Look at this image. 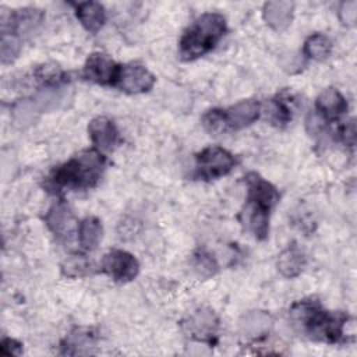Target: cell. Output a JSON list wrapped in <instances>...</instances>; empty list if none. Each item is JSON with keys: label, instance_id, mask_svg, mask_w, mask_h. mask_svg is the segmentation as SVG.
<instances>
[{"label": "cell", "instance_id": "ffe728a7", "mask_svg": "<svg viewBox=\"0 0 357 357\" xmlns=\"http://www.w3.org/2000/svg\"><path fill=\"white\" fill-rule=\"evenodd\" d=\"M103 227L98 218L86 216L79 222L78 226V238L79 244L85 250H95L102 240Z\"/></svg>", "mask_w": 357, "mask_h": 357}, {"label": "cell", "instance_id": "5b68a950", "mask_svg": "<svg viewBox=\"0 0 357 357\" xmlns=\"http://www.w3.org/2000/svg\"><path fill=\"white\" fill-rule=\"evenodd\" d=\"M234 165V156L219 146H208L197 155V174L204 180L223 177L233 170Z\"/></svg>", "mask_w": 357, "mask_h": 357}, {"label": "cell", "instance_id": "603a6c76", "mask_svg": "<svg viewBox=\"0 0 357 357\" xmlns=\"http://www.w3.org/2000/svg\"><path fill=\"white\" fill-rule=\"evenodd\" d=\"M265 114L273 124H286L291 119V109L282 96L269 100L265 105Z\"/></svg>", "mask_w": 357, "mask_h": 357}, {"label": "cell", "instance_id": "7c38bea8", "mask_svg": "<svg viewBox=\"0 0 357 357\" xmlns=\"http://www.w3.org/2000/svg\"><path fill=\"white\" fill-rule=\"evenodd\" d=\"M261 114V105L257 100L247 99L236 103L234 106L223 110V119L229 128H244L258 120Z\"/></svg>", "mask_w": 357, "mask_h": 357}, {"label": "cell", "instance_id": "d4e9b609", "mask_svg": "<svg viewBox=\"0 0 357 357\" xmlns=\"http://www.w3.org/2000/svg\"><path fill=\"white\" fill-rule=\"evenodd\" d=\"M61 271L68 278H81L91 271V264L84 255H71L63 262Z\"/></svg>", "mask_w": 357, "mask_h": 357}, {"label": "cell", "instance_id": "4fadbf2b", "mask_svg": "<svg viewBox=\"0 0 357 357\" xmlns=\"http://www.w3.org/2000/svg\"><path fill=\"white\" fill-rule=\"evenodd\" d=\"M88 132L92 144L100 151H110L119 142V131L113 120L99 116L89 121Z\"/></svg>", "mask_w": 357, "mask_h": 357}, {"label": "cell", "instance_id": "cb8c5ba5", "mask_svg": "<svg viewBox=\"0 0 357 357\" xmlns=\"http://www.w3.org/2000/svg\"><path fill=\"white\" fill-rule=\"evenodd\" d=\"M21 50V39L20 36L10 33V32H1V42H0V54H1V63L10 64L14 61Z\"/></svg>", "mask_w": 357, "mask_h": 357}, {"label": "cell", "instance_id": "8fae6325", "mask_svg": "<svg viewBox=\"0 0 357 357\" xmlns=\"http://www.w3.org/2000/svg\"><path fill=\"white\" fill-rule=\"evenodd\" d=\"M46 226L49 230L59 238V240H67L73 234L75 229V219L64 202H57L50 206L45 216Z\"/></svg>", "mask_w": 357, "mask_h": 357}, {"label": "cell", "instance_id": "d6986e66", "mask_svg": "<svg viewBox=\"0 0 357 357\" xmlns=\"http://www.w3.org/2000/svg\"><path fill=\"white\" fill-rule=\"evenodd\" d=\"M305 264L304 254L297 245H290L278 258V269L286 278H296L301 273Z\"/></svg>", "mask_w": 357, "mask_h": 357}, {"label": "cell", "instance_id": "3957f363", "mask_svg": "<svg viewBox=\"0 0 357 357\" xmlns=\"http://www.w3.org/2000/svg\"><path fill=\"white\" fill-rule=\"evenodd\" d=\"M103 169L105 158L100 152L93 149L82 151L56 167L49 177V184L54 188H91L99 181Z\"/></svg>", "mask_w": 357, "mask_h": 357}, {"label": "cell", "instance_id": "83f0119b", "mask_svg": "<svg viewBox=\"0 0 357 357\" xmlns=\"http://www.w3.org/2000/svg\"><path fill=\"white\" fill-rule=\"evenodd\" d=\"M339 18L343 25L354 26L357 21V1L349 0L342 3L339 7Z\"/></svg>", "mask_w": 357, "mask_h": 357}, {"label": "cell", "instance_id": "44dd1931", "mask_svg": "<svg viewBox=\"0 0 357 357\" xmlns=\"http://www.w3.org/2000/svg\"><path fill=\"white\" fill-rule=\"evenodd\" d=\"M42 113L39 105L36 103V100L32 98H26V99H21L18 100L11 110L14 123L20 127H28L31 126L38 116Z\"/></svg>", "mask_w": 357, "mask_h": 357}, {"label": "cell", "instance_id": "f546056e", "mask_svg": "<svg viewBox=\"0 0 357 357\" xmlns=\"http://www.w3.org/2000/svg\"><path fill=\"white\" fill-rule=\"evenodd\" d=\"M339 134H340V138L343 139V142L349 144V145H354V141H356V126H354V121H349L346 123L340 130H339Z\"/></svg>", "mask_w": 357, "mask_h": 357}, {"label": "cell", "instance_id": "6da1fadb", "mask_svg": "<svg viewBox=\"0 0 357 357\" xmlns=\"http://www.w3.org/2000/svg\"><path fill=\"white\" fill-rule=\"evenodd\" d=\"M290 318L301 333L314 340L336 343L343 336L347 317L342 312H329L317 301H297L290 308Z\"/></svg>", "mask_w": 357, "mask_h": 357}, {"label": "cell", "instance_id": "5bb4252c", "mask_svg": "<svg viewBox=\"0 0 357 357\" xmlns=\"http://www.w3.org/2000/svg\"><path fill=\"white\" fill-rule=\"evenodd\" d=\"M293 11H294V4L291 1L275 0L264 4L262 17L273 31L283 32L291 24Z\"/></svg>", "mask_w": 357, "mask_h": 357}, {"label": "cell", "instance_id": "277c9868", "mask_svg": "<svg viewBox=\"0 0 357 357\" xmlns=\"http://www.w3.org/2000/svg\"><path fill=\"white\" fill-rule=\"evenodd\" d=\"M226 32V20L218 13H206L198 17L180 39V56L183 60H195L211 52Z\"/></svg>", "mask_w": 357, "mask_h": 357}, {"label": "cell", "instance_id": "f1b7e54d", "mask_svg": "<svg viewBox=\"0 0 357 357\" xmlns=\"http://www.w3.org/2000/svg\"><path fill=\"white\" fill-rule=\"evenodd\" d=\"M0 353L3 356H21L22 344L11 337H4L0 343Z\"/></svg>", "mask_w": 357, "mask_h": 357}, {"label": "cell", "instance_id": "9a60e30c", "mask_svg": "<svg viewBox=\"0 0 357 357\" xmlns=\"http://www.w3.org/2000/svg\"><path fill=\"white\" fill-rule=\"evenodd\" d=\"M315 106H317V110L326 119H336L342 116L347 109L346 99L335 88L324 89L318 95L315 100Z\"/></svg>", "mask_w": 357, "mask_h": 357}, {"label": "cell", "instance_id": "8992f818", "mask_svg": "<svg viewBox=\"0 0 357 357\" xmlns=\"http://www.w3.org/2000/svg\"><path fill=\"white\" fill-rule=\"evenodd\" d=\"M102 271L114 282L127 283L138 275L139 264L132 254L123 250H113L103 257Z\"/></svg>", "mask_w": 357, "mask_h": 357}, {"label": "cell", "instance_id": "7a4b0ae2", "mask_svg": "<svg viewBox=\"0 0 357 357\" xmlns=\"http://www.w3.org/2000/svg\"><path fill=\"white\" fill-rule=\"evenodd\" d=\"M247 204L241 212L248 230L258 240H265L269 233V213L279 201L276 188L257 173H248Z\"/></svg>", "mask_w": 357, "mask_h": 357}, {"label": "cell", "instance_id": "ba28073f", "mask_svg": "<svg viewBox=\"0 0 357 357\" xmlns=\"http://www.w3.org/2000/svg\"><path fill=\"white\" fill-rule=\"evenodd\" d=\"M45 14L39 8H22L10 13L8 17L1 15V29L3 32H10L21 38V35L33 33L43 22Z\"/></svg>", "mask_w": 357, "mask_h": 357}, {"label": "cell", "instance_id": "ac0fdd59", "mask_svg": "<svg viewBox=\"0 0 357 357\" xmlns=\"http://www.w3.org/2000/svg\"><path fill=\"white\" fill-rule=\"evenodd\" d=\"M95 335L91 329H75L61 342V353L63 354H88L91 353V347H93Z\"/></svg>", "mask_w": 357, "mask_h": 357}, {"label": "cell", "instance_id": "9c48e42d", "mask_svg": "<svg viewBox=\"0 0 357 357\" xmlns=\"http://www.w3.org/2000/svg\"><path fill=\"white\" fill-rule=\"evenodd\" d=\"M120 66L107 54L92 53L84 66V77L99 85H114Z\"/></svg>", "mask_w": 357, "mask_h": 357}, {"label": "cell", "instance_id": "30bf717a", "mask_svg": "<svg viewBox=\"0 0 357 357\" xmlns=\"http://www.w3.org/2000/svg\"><path fill=\"white\" fill-rule=\"evenodd\" d=\"M218 318L212 310L201 308L195 311L188 319L183 324L184 331L190 337L198 342L212 343L218 333Z\"/></svg>", "mask_w": 357, "mask_h": 357}, {"label": "cell", "instance_id": "7402d4cb", "mask_svg": "<svg viewBox=\"0 0 357 357\" xmlns=\"http://www.w3.org/2000/svg\"><path fill=\"white\" fill-rule=\"evenodd\" d=\"M332 50V43L328 36L322 33L311 35L304 43V53L314 60H325Z\"/></svg>", "mask_w": 357, "mask_h": 357}, {"label": "cell", "instance_id": "484cf974", "mask_svg": "<svg viewBox=\"0 0 357 357\" xmlns=\"http://www.w3.org/2000/svg\"><path fill=\"white\" fill-rule=\"evenodd\" d=\"M202 124L205 130L212 135H219L227 130L223 119V110L220 109H212L206 112L202 117Z\"/></svg>", "mask_w": 357, "mask_h": 357}, {"label": "cell", "instance_id": "52a82bcc", "mask_svg": "<svg viewBox=\"0 0 357 357\" xmlns=\"http://www.w3.org/2000/svg\"><path fill=\"white\" fill-rule=\"evenodd\" d=\"M153 84L155 77L145 67L139 64H127L120 66L114 86L127 93H142L149 91Z\"/></svg>", "mask_w": 357, "mask_h": 357}, {"label": "cell", "instance_id": "e0dca14e", "mask_svg": "<svg viewBox=\"0 0 357 357\" xmlns=\"http://www.w3.org/2000/svg\"><path fill=\"white\" fill-rule=\"evenodd\" d=\"M272 325L271 317L264 311H250L240 321V333L248 339L264 336Z\"/></svg>", "mask_w": 357, "mask_h": 357}, {"label": "cell", "instance_id": "2e32d148", "mask_svg": "<svg viewBox=\"0 0 357 357\" xmlns=\"http://www.w3.org/2000/svg\"><path fill=\"white\" fill-rule=\"evenodd\" d=\"M77 18L79 20L81 25L88 31V32H98L105 21H106V13L105 8L100 3L96 1H85L79 3L77 6Z\"/></svg>", "mask_w": 357, "mask_h": 357}, {"label": "cell", "instance_id": "4316f807", "mask_svg": "<svg viewBox=\"0 0 357 357\" xmlns=\"http://www.w3.org/2000/svg\"><path fill=\"white\" fill-rule=\"evenodd\" d=\"M192 265H194V269L197 271V273L199 276H204V278H208V276L213 275L216 272V268H218L215 259L211 255L205 254V252H198L194 258Z\"/></svg>", "mask_w": 357, "mask_h": 357}]
</instances>
